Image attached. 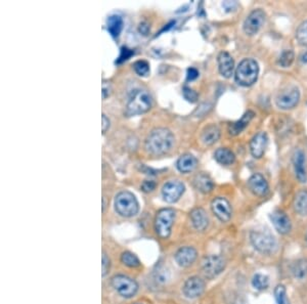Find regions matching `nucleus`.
Here are the masks:
<instances>
[{
    "instance_id": "f8f14e48",
    "label": "nucleus",
    "mask_w": 307,
    "mask_h": 304,
    "mask_svg": "<svg viewBox=\"0 0 307 304\" xmlns=\"http://www.w3.org/2000/svg\"><path fill=\"white\" fill-rule=\"evenodd\" d=\"M211 209L214 215L223 223H228L231 217V207L226 198H215L211 203Z\"/></svg>"
},
{
    "instance_id": "20e7f679",
    "label": "nucleus",
    "mask_w": 307,
    "mask_h": 304,
    "mask_svg": "<svg viewBox=\"0 0 307 304\" xmlns=\"http://www.w3.org/2000/svg\"><path fill=\"white\" fill-rule=\"evenodd\" d=\"M139 202L130 192H121L116 196L115 209L123 217H132L139 212Z\"/></svg>"
},
{
    "instance_id": "58836bf2",
    "label": "nucleus",
    "mask_w": 307,
    "mask_h": 304,
    "mask_svg": "<svg viewBox=\"0 0 307 304\" xmlns=\"http://www.w3.org/2000/svg\"><path fill=\"white\" fill-rule=\"evenodd\" d=\"M199 77V71L196 68H189L186 73V79L187 81H194Z\"/></svg>"
},
{
    "instance_id": "7c9ffc66",
    "label": "nucleus",
    "mask_w": 307,
    "mask_h": 304,
    "mask_svg": "<svg viewBox=\"0 0 307 304\" xmlns=\"http://www.w3.org/2000/svg\"><path fill=\"white\" fill-rule=\"evenodd\" d=\"M269 285V279L267 276L262 274H256L252 279V286L256 290H265Z\"/></svg>"
},
{
    "instance_id": "f257e3e1",
    "label": "nucleus",
    "mask_w": 307,
    "mask_h": 304,
    "mask_svg": "<svg viewBox=\"0 0 307 304\" xmlns=\"http://www.w3.org/2000/svg\"><path fill=\"white\" fill-rule=\"evenodd\" d=\"M174 144V135L167 128H156L151 131L145 143L148 153L154 156L164 155L171 150Z\"/></svg>"
},
{
    "instance_id": "4468645a",
    "label": "nucleus",
    "mask_w": 307,
    "mask_h": 304,
    "mask_svg": "<svg viewBox=\"0 0 307 304\" xmlns=\"http://www.w3.org/2000/svg\"><path fill=\"white\" fill-rule=\"evenodd\" d=\"M268 145V137L266 132L260 131L256 133L250 142V152L251 155L255 159H260L264 153Z\"/></svg>"
},
{
    "instance_id": "1a4fd4ad",
    "label": "nucleus",
    "mask_w": 307,
    "mask_h": 304,
    "mask_svg": "<svg viewBox=\"0 0 307 304\" xmlns=\"http://www.w3.org/2000/svg\"><path fill=\"white\" fill-rule=\"evenodd\" d=\"M227 265L226 259L220 255H210L202 261V270L208 279H214L224 272Z\"/></svg>"
},
{
    "instance_id": "2f4dec72",
    "label": "nucleus",
    "mask_w": 307,
    "mask_h": 304,
    "mask_svg": "<svg viewBox=\"0 0 307 304\" xmlns=\"http://www.w3.org/2000/svg\"><path fill=\"white\" fill-rule=\"evenodd\" d=\"M121 261L129 267H139L141 266V261L138 256L134 255L131 252H124L121 255Z\"/></svg>"
},
{
    "instance_id": "c9c22d12",
    "label": "nucleus",
    "mask_w": 307,
    "mask_h": 304,
    "mask_svg": "<svg viewBox=\"0 0 307 304\" xmlns=\"http://www.w3.org/2000/svg\"><path fill=\"white\" fill-rule=\"evenodd\" d=\"M182 94H183V97L189 101V103H192V104H195L198 101V98H199V95L198 93L192 89L191 87H187V86H184L183 89H182Z\"/></svg>"
},
{
    "instance_id": "49530a36",
    "label": "nucleus",
    "mask_w": 307,
    "mask_h": 304,
    "mask_svg": "<svg viewBox=\"0 0 307 304\" xmlns=\"http://www.w3.org/2000/svg\"><path fill=\"white\" fill-rule=\"evenodd\" d=\"M306 242H307V233H306Z\"/></svg>"
},
{
    "instance_id": "412c9836",
    "label": "nucleus",
    "mask_w": 307,
    "mask_h": 304,
    "mask_svg": "<svg viewBox=\"0 0 307 304\" xmlns=\"http://www.w3.org/2000/svg\"><path fill=\"white\" fill-rule=\"evenodd\" d=\"M255 116V113L253 111H248L246 112L240 120H237L230 125L229 131L231 135H238L242 133L247 126L250 124V122L253 120V118Z\"/></svg>"
},
{
    "instance_id": "e433bc0d",
    "label": "nucleus",
    "mask_w": 307,
    "mask_h": 304,
    "mask_svg": "<svg viewBox=\"0 0 307 304\" xmlns=\"http://www.w3.org/2000/svg\"><path fill=\"white\" fill-rule=\"evenodd\" d=\"M134 55V52L127 47H122L121 48V54H120V57H119V59L117 60L116 63L118 64H121L127 60H129L132 56Z\"/></svg>"
},
{
    "instance_id": "f704fd0d",
    "label": "nucleus",
    "mask_w": 307,
    "mask_h": 304,
    "mask_svg": "<svg viewBox=\"0 0 307 304\" xmlns=\"http://www.w3.org/2000/svg\"><path fill=\"white\" fill-rule=\"evenodd\" d=\"M297 40L304 46H307V21L303 22L296 31Z\"/></svg>"
},
{
    "instance_id": "4be33fe9",
    "label": "nucleus",
    "mask_w": 307,
    "mask_h": 304,
    "mask_svg": "<svg viewBox=\"0 0 307 304\" xmlns=\"http://www.w3.org/2000/svg\"><path fill=\"white\" fill-rule=\"evenodd\" d=\"M198 165V160L192 154H184L179 157L176 163V167L181 173L193 172Z\"/></svg>"
},
{
    "instance_id": "7ed1b4c3",
    "label": "nucleus",
    "mask_w": 307,
    "mask_h": 304,
    "mask_svg": "<svg viewBox=\"0 0 307 304\" xmlns=\"http://www.w3.org/2000/svg\"><path fill=\"white\" fill-rule=\"evenodd\" d=\"M152 107V97L146 91L142 89L134 90L127 103L126 113L129 116L141 115L148 112Z\"/></svg>"
},
{
    "instance_id": "de8ad7c7",
    "label": "nucleus",
    "mask_w": 307,
    "mask_h": 304,
    "mask_svg": "<svg viewBox=\"0 0 307 304\" xmlns=\"http://www.w3.org/2000/svg\"><path fill=\"white\" fill-rule=\"evenodd\" d=\"M134 304H142V303H134Z\"/></svg>"
},
{
    "instance_id": "ea45409f",
    "label": "nucleus",
    "mask_w": 307,
    "mask_h": 304,
    "mask_svg": "<svg viewBox=\"0 0 307 304\" xmlns=\"http://www.w3.org/2000/svg\"><path fill=\"white\" fill-rule=\"evenodd\" d=\"M155 188H156V183L154 182V181H152V180H147V181H145V182L143 183V185H142L143 191L146 192V193H149V192L154 191V190H155Z\"/></svg>"
},
{
    "instance_id": "a18cd8bd",
    "label": "nucleus",
    "mask_w": 307,
    "mask_h": 304,
    "mask_svg": "<svg viewBox=\"0 0 307 304\" xmlns=\"http://www.w3.org/2000/svg\"><path fill=\"white\" fill-rule=\"evenodd\" d=\"M300 61L303 63V64H307V50L304 53H302V55L300 56Z\"/></svg>"
},
{
    "instance_id": "9b49d317",
    "label": "nucleus",
    "mask_w": 307,
    "mask_h": 304,
    "mask_svg": "<svg viewBox=\"0 0 307 304\" xmlns=\"http://www.w3.org/2000/svg\"><path fill=\"white\" fill-rule=\"evenodd\" d=\"M184 184L180 180H169L162 188L163 199L167 203H175L184 193Z\"/></svg>"
},
{
    "instance_id": "72a5a7b5",
    "label": "nucleus",
    "mask_w": 307,
    "mask_h": 304,
    "mask_svg": "<svg viewBox=\"0 0 307 304\" xmlns=\"http://www.w3.org/2000/svg\"><path fill=\"white\" fill-rule=\"evenodd\" d=\"M133 69L139 76L146 77L150 73V65L146 61H138L133 65Z\"/></svg>"
},
{
    "instance_id": "a211bd4d",
    "label": "nucleus",
    "mask_w": 307,
    "mask_h": 304,
    "mask_svg": "<svg viewBox=\"0 0 307 304\" xmlns=\"http://www.w3.org/2000/svg\"><path fill=\"white\" fill-rule=\"evenodd\" d=\"M218 70L221 76L230 78L234 71V62L232 57L228 52H221L217 57Z\"/></svg>"
},
{
    "instance_id": "b1692460",
    "label": "nucleus",
    "mask_w": 307,
    "mask_h": 304,
    "mask_svg": "<svg viewBox=\"0 0 307 304\" xmlns=\"http://www.w3.org/2000/svg\"><path fill=\"white\" fill-rule=\"evenodd\" d=\"M194 184L198 191H200L201 193L204 194H208L210 192H212L213 188H214V183L213 180L211 179V177L205 173H200L198 174L195 179H194Z\"/></svg>"
},
{
    "instance_id": "c03bdc74",
    "label": "nucleus",
    "mask_w": 307,
    "mask_h": 304,
    "mask_svg": "<svg viewBox=\"0 0 307 304\" xmlns=\"http://www.w3.org/2000/svg\"><path fill=\"white\" fill-rule=\"evenodd\" d=\"M149 30H150V27L148 26L147 23H142V24L140 25V32H141L142 34H144V35H147L148 32H149Z\"/></svg>"
},
{
    "instance_id": "aec40b11",
    "label": "nucleus",
    "mask_w": 307,
    "mask_h": 304,
    "mask_svg": "<svg viewBox=\"0 0 307 304\" xmlns=\"http://www.w3.org/2000/svg\"><path fill=\"white\" fill-rule=\"evenodd\" d=\"M190 217L194 228L199 230L203 231L208 228L209 225V218L207 216V213L205 212L202 208H195L190 213Z\"/></svg>"
},
{
    "instance_id": "9d476101",
    "label": "nucleus",
    "mask_w": 307,
    "mask_h": 304,
    "mask_svg": "<svg viewBox=\"0 0 307 304\" xmlns=\"http://www.w3.org/2000/svg\"><path fill=\"white\" fill-rule=\"evenodd\" d=\"M266 20V13L262 9H254L251 11L244 22V32L248 36H254L263 27Z\"/></svg>"
},
{
    "instance_id": "39448f33",
    "label": "nucleus",
    "mask_w": 307,
    "mask_h": 304,
    "mask_svg": "<svg viewBox=\"0 0 307 304\" xmlns=\"http://www.w3.org/2000/svg\"><path fill=\"white\" fill-rule=\"evenodd\" d=\"M175 221V211L171 208L161 209L155 218V230L162 239H167L171 233V228Z\"/></svg>"
},
{
    "instance_id": "5701e85b",
    "label": "nucleus",
    "mask_w": 307,
    "mask_h": 304,
    "mask_svg": "<svg viewBox=\"0 0 307 304\" xmlns=\"http://www.w3.org/2000/svg\"><path fill=\"white\" fill-rule=\"evenodd\" d=\"M220 138V129L215 124H210L202 131L201 140L206 146L214 145Z\"/></svg>"
},
{
    "instance_id": "423d86ee",
    "label": "nucleus",
    "mask_w": 307,
    "mask_h": 304,
    "mask_svg": "<svg viewBox=\"0 0 307 304\" xmlns=\"http://www.w3.org/2000/svg\"><path fill=\"white\" fill-rule=\"evenodd\" d=\"M250 240L253 247L264 254H270L277 249V241L275 236L265 231H252Z\"/></svg>"
},
{
    "instance_id": "ddd939ff",
    "label": "nucleus",
    "mask_w": 307,
    "mask_h": 304,
    "mask_svg": "<svg viewBox=\"0 0 307 304\" xmlns=\"http://www.w3.org/2000/svg\"><path fill=\"white\" fill-rule=\"evenodd\" d=\"M293 167L296 178L301 183L307 182V167H306V156L301 149H296L293 154Z\"/></svg>"
},
{
    "instance_id": "0eeeda50",
    "label": "nucleus",
    "mask_w": 307,
    "mask_h": 304,
    "mask_svg": "<svg viewBox=\"0 0 307 304\" xmlns=\"http://www.w3.org/2000/svg\"><path fill=\"white\" fill-rule=\"evenodd\" d=\"M300 100V91L296 85H288L282 89L277 98L276 104L282 110H290L295 108Z\"/></svg>"
},
{
    "instance_id": "bb28decb",
    "label": "nucleus",
    "mask_w": 307,
    "mask_h": 304,
    "mask_svg": "<svg viewBox=\"0 0 307 304\" xmlns=\"http://www.w3.org/2000/svg\"><path fill=\"white\" fill-rule=\"evenodd\" d=\"M294 209L301 216L307 215V191H300L295 196Z\"/></svg>"
},
{
    "instance_id": "4c0bfd02",
    "label": "nucleus",
    "mask_w": 307,
    "mask_h": 304,
    "mask_svg": "<svg viewBox=\"0 0 307 304\" xmlns=\"http://www.w3.org/2000/svg\"><path fill=\"white\" fill-rule=\"evenodd\" d=\"M101 268H102V277H105L108 272L110 270V266H111V262H110V259L109 257L106 255V253H104L102 254V259H101Z\"/></svg>"
},
{
    "instance_id": "473e14b6",
    "label": "nucleus",
    "mask_w": 307,
    "mask_h": 304,
    "mask_svg": "<svg viewBox=\"0 0 307 304\" xmlns=\"http://www.w3.org/2000/svg\"><path fill=\"white\" fill-rule=\"evenodd\" d=\"M275 298L277 304H290L287 296V291L284 285H278L275 289Z\"/></svg>"
},
{
    "instance_id": "79ce46f5",
    "label": "nucleus",
    "mask_w": 307,
    "mask_h": 304,
    "mask_svg": "<svg viewBox=\"0 0 307 304\" xmlns=\"http://www.w3.org/2000/svg\"><path fill=\"white\" fill-rule=\"evenodd\" d=\"M101 119H102V133H106L107 130L110 127V120H109V118H107V116L105 114L102 115Z\"/></svg>"
},
{
    "instance_id": "cd10ccee",
    "label": "nucleus",
    "mask_w": 307,
    "mask_h": 304,
    "mask_svg": "<svg viewBox=\"0 0 307 304\" xmlns=\"http://www.w3.org/2000/svg\"><path fill=\"white\" fill-rule=\"evenodd\" d=\"M292 274L297 280H303L307 278V259L297 260L292 265Z\"/></svg>"
},
{
    "instance_id": "6ab92c4d",
    "label": "nucleus",
    "mask_w": 307,
    "mask_h": 304,
    "mask_svg": "<svg viewBox=\"0 0 307 304\" xmlns=\"http://www.w3.org/2000/svg\"><path fill=\"white\" fill-rule=\"evenodd\" d=\"M198 252L193 247H182L175 253V260L178 265L182 267H186L192 265L197 259Z\"/></svg>"
},
{
    "instance_id": "dca6fc26",
    "label": "nucleus",
    "mask_w": 307,
    "mask_h": 304,
    "mask_svg": "<svg viewBox=\"0 0 307 304\" xmlns=\"http://www.w3.org/2000/svg\"><path fill=\"white\" fill-rule=\"evenodd\" d=\"M248 187L250 191L257 197H264L267 195L269 187L264 176L260 173L253 174L248 180Z\"/></svg>"
},
{
    "instance_id": "37998d69",
    "label": "nucleus",
    "mask_w": 307,
    "mask_h": 304,
    "mask_svg": "<svg viewBox=\"0 0 307 304\" xmlns=\"http://www.w3.org/2000/svg\"><path fill=\"white\" fill-rule=\"evenodd\" d=\"M224 7L228 10V11H230L231 9L230 8H233V6L234 7H236L237 6V3L235 2V1H226V2H224Z\"/></svg>"
},
{
    "instance_id": "a19ab883",
    "label": "nucleus",
    "mask_w": 307,
    "mask_h": 304,
    "mask_svg": "<svg viewBox=\"0 0 307 304\" xmlns=\"http://www.w3.org/2000/svg\"><path fill=\"white\" fill-rule=\"evenodd\" d=\"M111 91H112L111 84L109 82L104 81V83H102V98L106 99L111 94Z\"/></svg>"
},
{
    "instance_id": "6e6552de",
    "label": "nucleus",
    "mask_w": 307,
    "mask_h": 304,
    "mask_svg": "<svg viewBox=\"0 0 307 304\" xmlns=\"http://www.w3.org/2000/svg\"><path fill=\"white\" fill-rule=\"evenodd\" d=\"M112 286L119 294L125 298L133 297L139 290L138 283L123 275L115 276L112 279Z\"/></svg>"
},
{
    "instance_id": "f3484780",
    "label": "nucleus",
    "mask_w": 307,
    "mask_h": 304,
    "mask_svg": "<svg viewBox=\"0 0 307 304\" xmlns=\"http://www.w3.org/2000/svg\"><path fill=\"white\" fill-rule=\"evenodd\" d=\"M270 219L276 229L282 234L290 232V230L292 228V224L289 216L282 210H276L272 212L270 215Z\"/></svg>"
},
{
    "instance_id": "c756f323",
    "label": "nucleus",
    "mask_w": 307,
    "mask_h": 304,
    "mask_svg": "<svg viewBox=\"0 0 307 304\" xmlns=\"http://www.w3.org/2000/svg\"><path fill=\"white\" fill-rule=\"evenodd\" d=\"M295 54L291 49H285L278 60V64L282 68H289L294 62Z\"/></svg>"
},
{
    "instance_id": "c85d7f7f",
    "label": "nucleus",
    "mask_w": 307,
    "mask_h": 304,
    "mask_svg": "<svg viewBox=\"0 0 307 304\" xmlns=\"http://www.w3.org/2000/svg\"><path fill=\"white\" fill-rule=\"evenodd\" d=\"M170 279L169 269L164 265H159L154 272V280L159 285L166 284Z\"/></svg>"
},
{
    "instance_id": "a878e982",
    "label": "nucleus",
    "mask_w": 307,
    "mask_h": 304,
    "mask_svg": "<svg viewBox=\"0 0 307 304\" xmlns=\"http://www.w3.org/2000/svg\"><path fill=\"white\" fill-rule=\"evenodd\" d=\"M107 29L113 37H118L123 29V20L120 15H111L107 21Z\"/></svg>"
},
{
    "instance_id": "393cba45",
    "label": "nucleus",
    "mask_w": 307,
    "mask_h": 304,
    "mask_svg": "<svg viewBox=\"0 0 307 304\" xmlns=\"http://www.w3.org/2000/svg\"><path fill=\"white\" fill-rule=\"evenodd\" d=\"M214 158L219 164L226 165V166L231 165L235 161V156L233 154V152H231L228 148L217 149L214 153Z\"/></svg>"
},
{
    "instance_id": "f03ea898",
    "label": "nucleus",
    "mask_w": 307,
    "mask_h": 304,
    "mask_svg": "<svg viewBox=\"0 0 307 304\" xmlns=\"http://www.w3.org/2000/svg\"><path fill=\"white\" fill-rule=\"evenodd\" d=\"M259 75L258 63L253 59H244L234 71V79L238 85L249 87L256 83Z\"/></svg>"
},
{
    "instance_id": "2eb2a0df",
    "label": "nucleus",
    "mask_w": 307,
    "mask_h": 304,
    "mask_svg": "<svg viewBox=\"0 0 307 304\" xmlns=\"http://www.w3.org/2000/svg\"><path fill=\"white\" fill-rule=\"evenodd\" d=\"M205 291V282L199 277H192L187 279L183 285L182 292L187 298H197Z\"/></svg>"
}]
</instances>
